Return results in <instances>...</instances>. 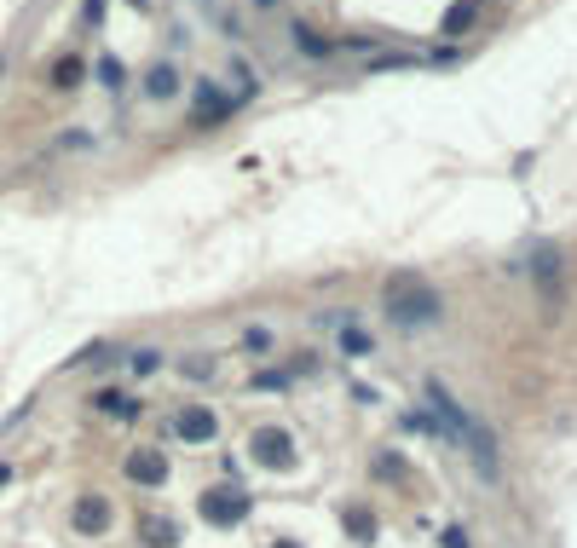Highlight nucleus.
<instances>
[{
    "instance_id": "9d476101",
    "label": "nucleus",
    "mask_w": 577,
    "mask_h": 548,
    "mask_svg": "<svg viewBox=\"0 0 577 548\" xmlns=\"http://www.w3.org/2000/svg\"><path fill=\"white\" fill-rule=\"evenodd\" d=\"M474 24H479V0H457V6H445V18H439L445 35H462V29H474Z\"/></svg>"
},
{
    "instance_id": "7ed1b4c3",
    "label": "nucleus",
    "mask_w": 577,
    "mask_h": 548,
    "mask_svg": "<svg viewBox=\"0 0 577 548\" xmlns=\"http://www.w3.org/2000/svg\"><path fill=\"white\" fill-rule=\"evenodd\" d=\"M243 514H248V496L237 491V485H231V491H226V485H220V491H208V496H202V520H208V525H237L243 520Z\"/></svg>"
},
{
    "instance_id": "f03ea898",
    "label": "nucleus",
    "mask_w": 577,
    "mask_h": 548,
    "mask_svg": "<svg viewBox=\"0 0 577 548\" xmlns=\"http://www.w3.org/2000/svg\"><path fill=\"white\" fill-rule=\"evenodd\" d=\"M381 306L393 312L399 323H433V318H439V294H433V284H422L416 272H393V277H387Z\"/></svg>"
},
{
    "instance_id": "423d86ee",
    "label": "nucleus",
    "mask_w": 577,
    "mask_h": 548,
    "mask_svg": "<svg viewBox=\"0 0 577 548\" xmlns=\"http://www.w3.org/2000/svg\"><path fill=\"white\" fill-rule=\"evenodd\" d=\"M214 433H220V421H214V410H202V404H191V410L179 416V438H185V445H208Z\"/></svg>"
},
{
    "instance_id": "f257e3e1",
    "label": "nucleus",
    "mask_w": 577,
    "mask_h": 548,
    "mask_svg": "<svg viewBox=\"0 0 577 548\" xmlns=\"http://www.w3.org/2000/svg\"><path fill=\"white\" fill-rule=\"evenodd\" d=\"M428 404H433V416L445 421V433L450 438H462V450L474 457V467H479V479H503V462H496V433L479 421L467 404L450 393L445 381H428Z\"/></svg>"
},
{
    "instance_id": "6ab92c4d",
    "label": "nucleus",
    "mask_w": 577,
    "mask_h": 548,
    "mask_svg": "<svg viewBox=\"0 0 577 548\" xmlns=\"http://www.w3.org/2000/svg\"><path fill=\"white\" fill-rule=\"evenodd\" d=\"M445 548H467V531H462V525H450V531H445Z\"/></svg>"
},
{
    "instance_id": "f3484780",
    "label": "nucleus",
    "mask_w": 577,
    "mask_h": 548,
    "mask_svg": "<svg viewBox=\"0 0 577 548\" xmlns=\"http://www.w3.org/2000/svg\"><path fill=\"white\" fill-rule=\"evenodd\" d=\"M341 347H347L352 358H364V352H370V335H358V329H347V335H341Z\"/></svg>"
},
{
    "instance_id": "4be33fe9",
    "label": "nucleus",
    "mask_w": 577,
    "mask_h": 548,
    "mask_svg": "<svg viewBox=\"0 0 577 548\" xmlns=\"http://www.w3.org/2000/svg\"><path fill=\"white\" fill-rule=\"evenodd\" d=\"M277 548H294V543H277Z\"/></svg>"
},
{
    "instance_id": "412c9836",
    "label": "nucleus",
    "mask_w": 577,
    "mask_h": 548,
    "mask_svg": "<svg viewBox=\"0 0 577 548\" xmlns=\"http://www.w3.org/2000/svg\"><path fill=\"white\" fill-rule=\"evenodd\" d=\"M255 6H277V0H255Z\"/></svg>"
},
{
    "instance_id": "aec40b11",
    "label": "nucleus",
    "mask_w": 577,
    "mask_h": 548,
    "mask_svg": "<svg viewBox=\"0 0 577 548\" xmlns=\"http://www.w3.org/2000/svg\"><path fill=\"white\" fill-rule=\"evenodd\" d=\"M6 479H12V467H6V462H0V485H6Z\"/></svg>"
},
{
    "instance_id": "f8f14e48",
    "label": "nucleus",
    "mask_w": 577,
    "mask_h": 548,
    "mask_svg": "<svg viewBox=\"0 0 577 548\" xmlns=\"http://www.w3.org/2000/svg\"><path fill=\"white\" fill-rule=\"evenodd\" d=\"M92 410H104V416H139V404H128V399L116 393V387H104V393L92 399Z\"/></svg>"
},
{
    "instance_id": "2eb2a0df",
    "label": "nucleus",
    "mask_w": 577,
    "mask_h": 548,
    "mask_svg": "<svg viewBox=\"0 0 577 548\" xmlns=\"http://www.w3.org/2000/svg\"><path fill=\"white\" fill-rule=\"evenodd\" d=\"M347 531H352V537H364V543H370V537H376V520H370V514H358V508H352V514H347Z\"/></svg>"
},
{
    "instance_id": "a211bd4d",
    "label": "nucleus",
    "mask_w": 577,
    "mask_h": 548,
    "mask_svg": "<svg viewBox=\"0 0 577 548\" xmlns=\"http://www.w3.org/2000/svg\"><path fill=\"white\" fill-rule=\"evenodd\" d=\"M99 82L104 87H121V64H116V58H99Z\"/></svg>"
},
{
    "instance_id": "20e7f679",
    "label": "nucleus",
    "mask_w": 577,
    "mask_h": 548,
    "mask_svg": "<svg viewBox=\"0 0 577 548\" xmlns=\"http://www.w3.org/2000/svg\"><path fill=\"white\" fill-rule=\"evenodd\" d=\"M255 462H260V467H289V462H294V450H289V433H277V428H260V433H255Z\"/></svg>"
},
{
    "instance_id": "ddd939ff",
    "label": "nucleus",
    "mask_w": 577,
    "mask_h": 548,
    "mask_svg": "<svg viewBox=\"0 0 577 548\" xmlns=\"http://www.w3.org/2000/svg\"><path fill=\"white\" fill-rule=\"evenodd\" d=\"M82 75H87L82 58H58V64H53V87H82Z\"/></svg>"
},
{
    "instance_id": "5701e85b",
    "label": "nucleus",
    "mask_w": 577,
    "mask_h": 548,
    "mask_svg": "<svg viewBox=\"0 0 577 548\" xmlns=\"http://www.w3.org/2000/svg\"><path fill=\"white\" fill-rule=\"evenodd\" d=\"M133 6H145V0H133Z\"/></svg>"
},
{
    "instance_id": "1a4fd4ad",
    "label": "nucleus",
    "mask_w": 577,
    "mask_h": 548,
    "mask_svg": "<svg viewBox=\"0 0 577 548\" xmlns=\"http://www.w3.org/2000/svg\"><path fill=\"white\" fill-rule=\"evenodd\" d=\"M139 537H145L150 548H174L179 543V525L162 520V514H139Z\"/></svg>"
},
{
    "instance_id": "6e6552de",
    "label": "nucleus",
    "mask_w": 577,
    "mask_h": 548,
    "mask_svg": "<svg viewBox=\"0 0 577 548\" xmlns=\"http://www.w3.org/2000/svg\"><path fill=\"white\" fill-rule=\"evenodd\" d=\"M128 479L162 485V479H168V457H162V450H139V457H128Z\"/></svg>"
},
{
    "instance_id": "dca6fc26",
    "label": "nucleus",
    "mask_w": 577,
    "mask_h": 548,
    "mask_svg": "<svg viewBox=\"0 0 577 548\" xmlns=\"http://www.w3.org/2000/svg\"><path fill=\"white\" fill-rule=\"evenodd\" d=\"M128 364H133V370H139V375H150V370H156V364H162V352H156V347H139V352H133V358H128Z\"/></svg>"
},
{
    "instance_id": "9b49d317",
    "label": "nucleus",
    "mask_w": 577,
    "mask_h": 548,
    "mask_svg": "<svg viewBox=\"0 0 577 548\" xmlns=\"http://www.w3.org/2000/svg\"><path fill=\"white\" fill-rule=\"evenodd\" d=\"M145 92H150V99H174V92H179V70L174 64H156L145 75Z\"/></svg>"
},
{
    "instance_id": "39448f33",
    "label": "nucleus",
    "mask_w": 577,
    "mask_h": 548,
    "mask_svg": "<svg viewBox=\"0 0 577 548\" xmlns=\"http://www.w3.org/2000/svg\"><path fill=\"white\" fill-rule=\"evenodd\" d=\"M191 116H197V128H214V121H226L231 116V99L214 82H202L197 87V104H191Z\"/></svg>"
},
{
    "instance_id": "0eeeda50",
    "label": "nucleus",
    "mask_w": 577,
    "mask_h": 548,
    "mask_svg": "<svg viewBox=\"0 0 577 548\" xmlns=\"http://www.w3.org/2000/svg\"><path fill=\"white\" fill-rule=\"evenodd\" d=\"M104 525H111V503H104V496H82V503H75V531H82V537H99Z\"/></svg>"
},
{
    "instance_id": "4468645a",
    "label": "nucleus",
    "mask_w": 577,
    "mask_h": 548,
    "mask_svg": "<svg viewBox=\"0 0 577 548\" xmlns=\"http://www.w3.org/2000/svg\"><path fill=\"white\" fill-rule=\"evenodd\" d=\"M294 46H301L306 58H323V53H330V41H318V35H312L306 24H294Z\"/></svg>"
}]
</instances>
